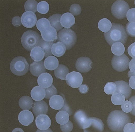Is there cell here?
Segmentation results:
<instances>
[{
	"mask_svg": "<svg viewBox=\"0 0 135 132\" xmlns=\"http://www.w3.org/2000/svg\"><path fill=\"white\" fill-rule=\"evenodd\" d=\"M131 122L129 115L119 110L111 111L107 119V125L113 132H122L125 126Z\"/></svg>",
	"mask_w": 135,
	"mask_h": 132,
	"instance_id": "obj_1",
	"label": "cell"
},
{
	"mask_svg": "<svg viewBox=\"0 0 135 132\" xmlns=\"http://www.w3.org/2000/svg\"><path fill=\"white\" fill-rule=\"evenodd\" d=\"M104 36L107 42L110 46L117 42L125 45L128 38L125 27L114 23H112L111 29L107 33H104Z\"/></svg>",
	"mask_w": 135,
	"mask_h": 132,
	"instance_id": "obj_2",
	"label": "cell"
},
{
	"mask_svg": "<svg viewBox=\"0 0 135 132\" xmlns=\"http://www.w3.org/2000/svg\"><path fill=\"white\" fill-rule=\"evenodd\" d=\"M41 35L36 31L29 30L25 32L22 36L21 42L23 46L29 51L38 46L41 39Z\"/></svg>",
	"mask_w": 135,
	"mask_h": 132,
	"instance_id": "obj_3",
	"label": "cell"
},
{
	"mask_svg": "<svg viewBox=\"0 0 135 132\" xmlns=\"http://www.w3.org/2000/svg\"><path fill=\"white\" fill-rule=\"evenodd\" d=\"M57 40L65 45L67 50L71 49L77 41L76 34L71 29H62L57 33Z\"/></svg>",
	"mask_w": 135,
	"mask_h": 132,
	"instance_id": "obj_4",
	"label": "cell"
},
{
	"mask_svg": "<svg viewBox=\"0 0 135 132\" xmlns=\"http://www.w3.org/2000/svg\"><path fill=\"white\" fill-rule=\"evenodd\" d=\"M10 68L15 75L22 76L28 72L29 64L25 58L19 56L12 60L10 65Z\"/></svg>",
	"mask_w": 135,
	"mask_h": 132,
	"instance_id": "obj_5",
	"label": "cell"
},
{
	"mask_svg": "<svg viewBox=\"0 0 135 132\" xmlns=\"http://www.w3.org/2000/svg\"><path fill=\"white\" fill-rule=\"evenodd\" d=\"M129 9L128 3L122 0H118L111 6V12L116 18L122 20L126 18L127 12Z\"/></svg>",
	"mask_w": 135,
	"mask_h": 132,
	"instance_id": "obj_6",
	"label": "cell"
},
{
	"mask_svg": "<svg viewBox=\"0 0 135 132\" xmlns=\"http://www.w3.org/2000/svg\"><path fill=\"white\" fill-rule=\"evenodd\" d=\"M130 60L124 54L120 56H114L111 60L113 68L117 72H123L128 68Z\"/></svg>",
	"mask_w": 135,
	"mask_h": 132,
	"instance_id": "obj_7",
	"label": "cell"
},
{
	"mask_svg": "<svg viewBox=\"0 0 135 132\" xmlns=\"http://www.w3.org/2000/svg\"><path fill=\"white\" fill-rule=\"evenodd\" d=\"M65 81L67 84L71 87L79 88L83 83V76L79 72H72L67 75Z\"/></svg>",
	"mask_w": 135,
	"mask_h": 132,
	"instance_id": "obj_8",
	"label": "cell"
},
{
	"mask_svg": "<svg viewBox=\"0 0 135 132\" xmlns=\"http://www.w3.org/2000/svg\"><path fill=\"white\" fill-rule=\"evenodd\" d=\"M74 119L76 122L81 129H85L89 127L90 119L85 111L79 110L75 112Z\"/></svg>",
	"mask_w": 135,
	"mask_h": 132,
	"instance_id": "obj_9",
	"label": "cell"
},
{
	"mask_svg": "<svg viewBox=\"0 0 135 132\" xmlns=\"http://www.w3.org/2000/svg\"><path fill=\"white\" fill-rule=\"evenodd\" d=\"M92 62L90 58L88 57H81L77 59L75 66L78 72L84 73L90 71L92 68Z\"/></svg>",
	"mask_w": 135,
	"mask_h": 132,
	"instance_id": "obj_10",
	"label": "cell"
},
{
	"mask_svg": "<svg viewBox=\"0 0 135 132\" xmlns=\"http://www.w3.org/2000/svg\"><path fill=\"white\" fill-rule=\"evenodd\" d=\"M22 24L25 27L31 28L37 24V18L34 12L31 11H27L24 12L21 18Z\"/></svg>",
	"mask_w": 135,
	"mask_h": 132,
	"instance_id": "obj_11",
	"label": "cell"
},
{
	"mask_svg": "<svg viewBox=\"0 0 135 132\" xmlns=\"http://www.w3.org/2000/svg\"><path fill=\"white\" fill-rule=\"evenodd\" d=\"M89 119L90 125L86 129H91L90 130H84V132H103L104 131V124L101 119L95 117H90Z\"/></svg>",
	"mask_w": 135,
	"mask_h": 132,
	"instance_id": "obj_12",
	"label": "cell"
},
{
	"mask_svg": "<svg viewBox=\"0 0 135 132\" xmlns=\"http://www.w3.org/2000/svg\"><path fill=\"white\" fill-rule=\"evenodd\" d=\"M114 83L117 86L116 92L124 95L126 99L128 100L130 97L132 93V89L129 84L124 81H115Z\"/></svg>",
	"mask_w": 135,
	"mask_h": 132,
	"instance_id": "obj_13",
	"label": "cell"
},
{
	"mask_svg": "<svg viewBox=\"0 0 135 132\" xmlns=\"http://www.w3.org/2000/svg\"><path fill=\"white\" fill-rule=\"evenodd\" d=\"M36 126L41 130H46L49 129L51 120L46 114H41L37 116L35 119Z\"/></svg>",
	"mask_w": 135,
	"mask_h": 132,
	"instance_id": "obj_14",
	"label": "cell"
},
{
	"mask_svg": "<svg viewBox=\"0 0 135 132\" xmlns=\"http://www.w3.org/2000/svg\"><path fill=\"white\" fill-rule=\"evenodd\" d=\"M30 72L35 77H39L46 71V69L44 65V62L41 61L38 62H33L30 65Z\"/></svg>",
	"mask_w": 135,
	"mask_h": 132,
	"instance_id": "obj_15",
	"label": "cell"
},
{
	"mask_svg": "<svg viewBox=\"0 0 135 132\" xmlns=\"http://www.w3.org/2000/svg\"><path fill=\"white\" fill-rule=\"evenodd\" d=\"M48 105L45 101H36L33 105L32 111L35 116L39 115L46 114L48 111Z\"/></svg>",
	"mask_w": 135,
	"mask_h": 132,
	"instance_id": "obj_16",
	"label": "cell"
},
{
	"mask_svg": "<svg viewBox=\"0 0 135 132\" xmlns=\"http://www.w3.org/2000/svg\"><path fill=\"white\" fill-rule=\"evenodd\" d=\"M18 120L23 125L27 126L33 121V115L28 110L22 111L19 114Z\"/></svg>",
	"mask_w": 135,
	"mask_h": 132,
	"instance_id": "obj_17",
	"label": "cell"
},
{
	"mask_svg": "<svg viewBox=\"0 0 135 132\" xmlns=\"http://www.w3.org/2000/svg\"><path fill=\"white\" fill-rule=\"evenodd\" d=\"M53 81L52 77L48 73H42L38 77L37 79L38 85L45 89L52 86Z\"/></svg>",
	"mask_w": 135,
	"mask_h": 132,
	"instance_id": "obj_18",
	"label": "cell"
},
{
	"mask_svg": "<svg viewBox=\"0 0 135 132\" xmlns=\"http://www.w3.org/2000/svg\"><path fill=\"white\" fill-rule=\"evenodd\" d=\"M57 31L52 26L41 33L42 38L46 42H54L57 39Z\"/></svg>",
	"mask_w": 135,
	"mask_h": 132,
	"instance_id": "obj_19",
	"label": "cell"
},
{
	"mask_svg": "<svg viewBox=\"0 0 135 132\" xmlns=\"http://www.w3.org/2000/svg\"><path fill=\"white\" fill-rule=\"evenodd\" d=\"M75 19L74 16L69 12L63 14L61 18V24L65 29H69L75 24Z\"/></svg>",
	"mask_w": 135,
	"mask_h": 132,
	"instance_id": "obj_20",
	"label": "cell"
},
{
	"mask_svg": "<svg viewBox=\"0 0 135 132\" xmlns=\"http://www.w3.org/2000/svg\"><path fill=\"white\" fill-rule=\"evenodd\" d=\"M65 100L64 98L59 95H56L52 96L49 101L50 107L55 110H60L64 105Z\"/></svg>",
	"mask_w": 135,
	"mask_h": 132,
	"instance_id": "obj_21",
	"label": "cell"
},
{
	"mask_svg": "<svg viewBox=\"0 0 135 132\" xmlns=\"http://www.w3.org/2000/svg\"><path fill=\"white\" fill-rule=\"evenodd\" d=\"M46 92L45 88L37 86L33 87L31 92V98L35 101H40L45 98Z\"/></svg>",
	"mask_w": 135,
	"mask_h": 132,
	"instance_id": "obj_22",
	"label": "cell"
},
{
	"mask_svg": "<svg viewBox=\"0 0 135 132\" xmlns=\"http://www.w3.org/2000/svg\"><path fill=\"white\" fill-rule=\"evenodd\" d=\"M45 51L40 46L35 47L31 51V57L32 60L36 62L42 61L45 57Z\"/></svg>",
	"mask_w": 135,
	"mask_h": 132,
	"instance_id": "obj_23",
	"label": "cell"
},
{
	"mask_svg": "<svg viewBox=\"0 0 135 132\" xmlns=\"http://www.w3.org/2000/svg\"><path fill=\"white\" fill-rule=\"evenodd\" d=\"M66 50L65 45L59 41L53 45L51 49V52L53 55L60 57L64 54Z\"/></svg>",
	"mask_w": 135,
	"mask_h": 132,
	"instance_id": "obj_24",
	"label": "cell"
},
{
	"mask_svg": "<svg viewBox=\"0 0 135 132\" xmlns=\"http://www.w3.org/2000/svg\"><path fill=\"white\" fill-rule=\"evenodd\" d=\"M44 65L46 69L50 71L55 70L59 66L58 59L53 56H50L46 58Z\"/></svg>",
	"mask_w": 135,
	"mask_h": 132,
	"instance_id": "obj_25",
	"label": "cell"
},
{
	"mask_svg": "<svg viewBox=\"0 0 135 132\" xmlns=\"http://www.w3.org/2000/svg\"><path fill=\"white\" fill-rule=\"evenodd\" d=\"M69 69L64 65L60 64L54 70V75L57 79L65 80L67 75L69 73Z\"/></svg>",
	"mask_w": 135,
	"mask_h": 132,
	"instance_id": "obj_26",
	"label": "cell"
},
{
	"mask_svg": "<svg viewBox=\"0 0 135 132\" xmlns=\"http://www.w3.org/2000/svg\"><path fill=\"white\" fill-rule=\"evenodd\" d=\"M33 101L32 98L27 96H23L19 101L20 107L24 110H31L33 107Z\"/></svg>",
	"mask_w": 135,
	"mask_h": 132,
	"instance_id": "obj_27",
	"label": "cell"
},
{
	"mask_svg": "<svg viewBox=\"0 0 135 132\" xmlns=\"http://www.w3.org/2000/svg\"><path fill=\"white\" fill-rule=\"evenodd\" d=\"M61 14H56L53 15L49 18L48 20L50 22L51 26L54 27L57 31H59L62 30L63 27L60 23L61 18Z\"/></svg>",
	"mask_w": 135,
	"mask_h": 132,
	"instance_id": "obj_28",
	"label": "cell"
},
{
	"mask_svg": "<svg viewBox=\"0 0 135 132\" xmlns=\"http://www.w3.org/2000/svg\"><path fill=\"white\" fill-rule=\"evenodd\" d=\"M54 44V42H46L44 41L42 38L39 42L38 46L41 47L45 51V58H47L50 56H52L53 54L51 52L52 46Z\"/></svg>",
	"mask_w": 135,
	"mask_h": 132,
	"instance_id": "obj_29",
	"label": "cell"
},
{
	"mask_svg": "<svg viewBox=\"0 0 135 132\" xmlns=\"http://www.w3.org/2000/svg\"><path fill=\"white\" fill-rule=\"evenodd\" d=\"M56 119L60 125H65L69 121V114L65 111H60L56 115Z\"/></svg>",
	"mask_w": 135,
	"mask_h": 132,
	"instance_id": "obj_30",
	"label": "cell"
},
{
	"mask_svg": "<svg viewBox=\"0 0 135 132\" xmlns=\"http://www.w3.org/2000/svg\"><path fill=\"white\" fill-rule=\"evenodd\" d=\"M112 23L107 18H103L100 20L98 23L99 29L104 33L108 32L111 29Z\"/></svg>",
	"mask_w": 135,
	"mask_h": 132,
	"instance_id": "obj_31",
	"label": "cell"
},
{
	"mask_svg": "<svg viewBox=\"0 0 135 132\" xmlns=\"http://www.w3.org/2000/svg\"><path fill=\"white\" fill-rule=\"evenodd\" d=\"M111 50L113 54L115 56H120L124 54L125 49L122 43L117 42L112 45Z\"/></svg>",
	"mask_w": 135,
	"mask_h": 132,
	"instance_id": "obj_32",
	"label": "cell"
},
{
	"mask_svg": "<svg viewBox=\"0 0 135 132\" xmlns=\"http://www.w3.org/2000/svg\"><path fill=\"white\" fill-rule=\"evenodd\" d=\"M36 26L38 30L42 33L51 26V25L49 20L45 18H42L38 20Z\"/></svg>",
	"mask_w": 135,
	"mask_h": 132,
	"instance_id": "obj_33",
	"label": "cell"
},
{
	"mask_svg": "<svg viewBox=\"0 0 135 132\" xmlns=\"http://www.w3.org/2000/svg\"><path fill=\"white\" fill-rule=\"evenodd\" d=\"M111 102L115 105H122L125 100V97L122 94L116 92L112 95Z\"/></svg>",
	"mask_w": 135,
	"mask_h": 132,
	"instance_id": "obj_34",
	"label": "cell"
},
{
	"mask_svg": "<svg viewBox=\"0 0 135 132\" xmlns=\"http://www.w3.org/2000/svg\"><path fill=\"white\" fill-rule=\"evenodd\" d=\"M37 2L35 0H28L25 3L24 5L25 10L26 11H31L34 13L37 12Z\"/></svg>",
	"mask_w": 135,
	"mask_h": 132,
	"instance_id": "obj_35",
	"label": "cell"
},
{
	"mask_svg": "<svg viewBox=\"0 0 135 132\" xmlns=\"http://www.w3.org/2000/svg\"><path fill=\"white\" fill-rule=\"evenodd\" d=\"M49 10V3L46 1H41L38 3L37 7V11L40 14L45 15L48 13Z\"/></svg>",
	"mask_w": 135,
	"mask_h": 132,
	"instance_id": "obj_36",
	"label": "cell"
},
{
	"mask_svg": "<svg viewBox=\"0 0 135 132\" xmlns=\"http://www.w3.org/2000/svg\"><path fill=\"white\" fill-rule=\"evenodd\" d=\"M104 90V92L107 95H112L116 92L117 86L113 82H108L105 85Z\"/></svg>",
	"mask_w": 135,
	"mask_h": 132,
	"instance_id": "obj_37",
	"label": "cell"
},
{
	"mask_svg": "<svg viewBox=\"0 0 135 132\" xmlns=\"http://www.w3.org/2000/svg\"><path fill=\"white\" fill-rule=\"evenodd\" d=\"M126 30L128 35L135 37V23L128 22L126 26Z\"/></svg>",
	"mask_w": 135,
	"mask_h": 132,
	"instance_id": "obj_38",
	"label": "cell"
},
{
	"mask_svg": "<svg viewBox=\"0 0 135 132\" xmlns=\"http://www.w3.org/2000/svg\"><path fill=\"white\" fill-rule=\"evenodd\" d=\"M46 95L45 98L46 99H50V98L53 96L57 95V91L54 85L52 84V86L45 89Z\"/></svg>",
	"mask_w": 135,
	"mask_h": 132,
	"instance_id": "obj_39",
	"label": "cell"
},
{
	"mask_svg": "<svg viewBox=\"0 0 135 132\" xmlns=\"http://www.w3.org/2000/svg\"><path fill=\"white\" fill-rule=\"evenodd\" d=\"M122 111L125 113H129L132 110L133 105L129 100H126L121 105Z\"/></svg>",
	"mask_w": 135,
	"mask_h": 132,
	"instance_id": "obj_40",
	"label": "cell"
},
{
	"mask_svg": "<svg viewBox=\"0 0 135 132\" xmlns=\"http://www.w3.org/2000/svg\"><path fill=\"white\" fill-rule=\"evenodd\" d=\"M82 11V8L79 4H74L70 8V12L73 16H78L80 15Z\"/></svg>",
	"mask_w": 135,
	"mask_h": 132,
	"instance_id": "obj_41",
	"label": "cell"
},
{
	"mask_svg": "<svg viewBox=\"0 0 135 132\" xmlns=\"http://www.w3.org/2000/svg\"><path fill=\"white\" fill-rule=\"evenodd\" d=\"M126 18L130 23H135V8L129 9L126 15Z\"/></svg>",
	"mask_w": 135,
	"mask_h": 132,
	"instance_id": "obj_42",
	"label": "cell"
},
{
	"mask_svg": "<svg viewBox=\"0 0 135 132\" xmlns=\"http://www.w3.org/2000/svg\"><path fill=\"white\" fill-rule=\"evenodd\" d=\"M129 68L130 71H129L128 73V77L129 78L135 76V58H133L129 62Z\"/></svg>",
	"mask_w": 135,
	"mask_h": 132,
	"instance_id": "obj_43",
	"label": "cell"
},
{
	"mask_svg": "<svg viewBox=\"0 0 135 132\" xmlns=\"http://www.w3.org/2000/svg\"><path fill=\"white\" fill-rule=\"evenodd\" d=\"M60 127L63 132H71L73 129V125L71 121H69L67 124L61 125Z\"/></svg>",
	"mask_w": 135,
	"mask_h": 132,
	"instance_id": "obj_44",
	"label": "cell"
},
{
	"mask_svg": "<svg viewBox=\"0 0 135 132\" xmlns=\"http://www.w3.org/2000/svg\"><path fill=\"white\" fill-rule=\"evenodd\" d=\"M123 132H135V125L133 123H128L124 128Z\"/></svg>",
	"mask_w": 135,
	"mask_h": 132,
	"instance_id": "obj_45",
	"label": "cell"
},
{
	"mask_svg": "<svg viewBox=\"0 0 135 132\" xmlns=\"http://www.w3.org/2000/svg\"><path fill=\"white\" fill-rule=\"evenodd\" d=\"M128 52L131 57L135 58V42L129 45L128 49Z\"/></svg>",
	"mask_w": 135,
	"mask_h": 132,
	"instance_id": "obj_46",
	"label": "cell"
},
{
	"mask_svg": "<svg viewBox=\"0 0 135 132\" xmlns=\"http://www.w3.org/2000/svg\"><path fill=\"white\" fill-rule=\"evenodd\" d=\"M64 98L65 100L64 105V106L62 107V108L60 110V111H65L68 112V113L69 114V115L71 116V115L73 114V112L72 110L71 109L70 106L69 105V104L66 102L64 96Z\"/></svg>",
	"mask_w": 135,
	"mask_h": 132,
	"instance_id": "obj_47",
	"label": "cell"
},
{
	"mask_svg": "<svg viewBox=\"0 0 135 132\" xmlns=\"http://www.w3.org/2000/svg\"><path fill=\"white\" fill-rule=\"evenodd\" d=\"M12 22L13 26L16 27L20 26L22 24L21 18L19 16H15L13 18Z\"/></svg>",
	"mask_w": 135,
	"mask_h": 132,
	"instance_id": "obj_48",
	"label": "cell"
},
{
	"mask_svg": "<svg viewBox=\"0 0 135 132\" xmlns=\"http://www.w3.org/2000/svg\"><path fill=\"white\" fill-rule=\"evenodd\" d=\"M79 90L81 94H86L89 91V87L87 84H83L79 88Z\"/></svg>",
	"mask_w": 135,
	"mask_h": 132,
	"instance_id": "obj_49",
	"label": "cell"
},
{
	"mask_svg": "<svg viewBox=\"0 0 135 132\" xmlns=\"http://www.w3.org/2000/svg\"><path fill=\"white\" fill-rule=\"evenodd\" d=\"M129 100L132 102L133 105V108L132 110L130 112V114L133 116H135V95L132 96Z\"/></svg>",
	"mask_w": 135,
	"mask_h": 132,
	"instance_id": "obj_50",
	"label": "cell"
},
{
	"mask_svg": "<svg viewBox=\"0 0 135 132\" xmlns=\"http://www.w3.org/2000/svg\"><path fill=\"white\" fill-rule=\"evenodd\" d=\"M129 84L131 88L135 90V76H132L129 78Z\"/></svg>",
	"mask_w": 135,
	"mask_h": 132,
	"instance_id": "obj_51",
	"label": "cell"
},
{
	"mask_svg": "<svg viewBox=\"0 0 135 132\" xmlns=\"http://www.w3.org/2000/svg\"><path fill=\"white\" fill-rule=\"evenodd\" d=\"M36 132H53L52 130L51 129L49 128L48 129L46 130H41L38 129L36 131Z\"/></svg>",
	"mask_w": 135,
	"mask_h": 132,
	"instance_id": "obj_52",
	"label": "cell"
},
{
	"mask_svg": "<svg viewBox=\"0 0 135 132\" xmlns=\"http://www.w3.org/2000/svg\"><path fill=\"white\" fill-rule=\"evenodd\" d=\"M12 132H24L22 129L20 128H17L14 129Z\"/></svg>",
	"mask_w": 135,
	"mask_h": 132,
	"instance_id": "obj_53",
	"label": "cell"
},
{
	"mask_svg": "<svg viewBox=\"0 0 135 132\" xmlns=\"http://www.w3.org/2000/svg\"><path fill=\"white\" fill-rule=\"evenodd\" d=\"M134 125H135V122H134Z\"/></svg>",
	"mask_w": 135,
	"mask_h": 132,
	"instance_id": "obj_54",
	"label": "cell"
},
{
	"mask_svg": "<svg viewBox=\"0 0 135 132\" xmlns=\"http://www.w3.org/2000/svg\"><path fill=\"white\" fill-rule=\"evenodd\" d=\"M134 3H135V2H134Z\"/></svg>",
	"mask_w": 135,
	"mask_h": 132,
	"instance_id": "obj_55",
	"label": "cell"
},
{
	"mask_svg": "<svg viewBox=\"0 0 135 132\" xmlns=\"http://www.w3.org/2000/svg\"></svg>",
	"mask_w": 135,
	"mask_h": 132,
	"instance_id": "obj_56",
	"label": "cell"
}]
</instances>
